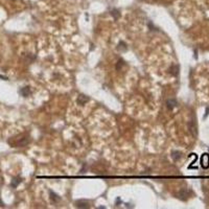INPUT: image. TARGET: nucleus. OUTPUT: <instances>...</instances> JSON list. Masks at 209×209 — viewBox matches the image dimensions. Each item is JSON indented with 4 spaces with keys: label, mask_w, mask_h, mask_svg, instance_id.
<instances>
[{
    "label": "nucleus",
    "mask_w": 209,
    "mask_h": 209,
    "mask_svg": "<svg viewBox=\"0 0 209 209\" xmlns=\"http://www.w3.org/2000/svg\"><path fill=\"white\" fill-rule=\"evenodd\" d=\"M190 194H191V190L187 189V188H183V189H181L179 191V193L177 194V196H178L179 199H181L182 201H186L188 198H189Z\"/></svg>",
    "instance_id": "obj_1"
},
{
    "label": "nucleus",
    "mask_w": 209,
    "mask_h": 209,
    "mask_svg": "<svg viewBox=\"0 0 209 209\" xmlns=\"http://www.w3.org/2000/svg\"><path fill=\"white\" fill-rule=\"evenodd\" d=\"M48 191H49V199H50L51 204H57V203H59V202L61 201V197L59 196V194L55 193L54 191H52L51 189H49Z\"/></svg>",
    "instance_id": "obj_2"
},
{
    "label": "nucleus",
    "mask_w": 209,
    "mask_h": 209,
    "mask_svg": "<svg viewBox=\"0 0 209 209\" xmlns=\"http://www.w3.org/2000/svg\"><path fill=\"white\" fill-rule=\"evenodd\" d=\"M201 165L203 168H208L209 167V155L208 154H203L201 157Z\"/></svg>",
    "instance_id": "obj_3"
},
{
    "label": "nucleus",
    "mask_w": 209,
    "mask_h": 209,
    "mask_svg": "<svg viewBox=\"0 0 209 209\" xmlns=\"http://www.w3.org/2000/svg\"><path fill=\"white\" fill-rule=\"evenodd\" d=\"M177 106H178V101L175 98H169V99L166 100V107H167V109H168V110L175 109Z\"/></svg>",
    "instance_id": "obj_4"
},
{
    "label": "nucleus",
    "mask_w": 209,
    "mask_h": 209,
    "mask_svg": "<svg viewBox=\"0 0 209 209\" xmlns=\"http://www.w3.org/2000/svg\"><path fill=\"white\" fill-rule=\"evenodd\" d=\"M75 206L78 208H82V209H86V208H89L90 205L87 201H84V200H79L75 202Z\"/></svg>",
    "instance_id": "obj_5"
},
{
    "label": "nucleus",
    "mask_w": 209,
    "mask_h": 209,
    "mask_svg": "<svg viewBox=\"0 0 209 209\" xmlns=\"http://www.w3.org/2000/svg\"><path fill=\"white\" fill-rule=\"evenodd\" d=\"M19 93H20V95H22L23 97H27V96H29V94L31 93V91H30V87L26 86V87L21 88V89L19 90Z\"/></svg>",
    "instance_id": "obj_6"
},
{
    "label": "nucleus",
    "mask_w": 209,
    "mask_h": 209,
    "mask_svg": "<svg viewBox=\"0 0 209 209\" xmlns=\"http://www.w3.org/2000/svg\"><path fill=\"white\" fill-rule=\"evenodd\" d=\"M76 101H78L79 104H85L87 101H89V97L86 96V95H84V94H80L79 97H78V99H76Z\"/></svg>",
    "instance_id": "obj_7"
},
{
    "label": "nucleus",
    "mask_w": 209,
    "mask_h": 209,
    "mask_svg": "<svg viewBox=\"0 0 209 209\" xmlns=\"http://www.w3.org/2000/svg\"><path fill=\"white\" fill-rule=\"evenodd\" d=\"M117 50H119V51H127L128 50L127 44H125L123 41H120L119 43H118V45H117Z\"/></svg>",
    "instance_id": "obj_8"
},
{
    "label": "nucleus",
    "mask_w": 209,
    "mask_h": 209,
    "mask_svg": "<svg viewBox=\"0 0 209 209\" xmlns=\"http://www.w3.org/2000/svg\"><path fill=\"white\" fill-rule=\"evenodd\" d=\"M21 182H22V179H21V178H19V177L14 178V179L12 180V182H11V186H12L13 188H16Z\"/></svg>",
    "instance_id": "obj_9"
},
{
    "label": "nucleus",
    "mask_w": 209,
    "mask_h": 209,
    "mask_svg": "<svg viewBox=\"0 0 209 209\" xmlns=\"http://www.w3.org/2000/svg\"><path fill=\"white\" fill-rule=\"evenodd\" d=\"M168 71H169L170 74L177 76V75L179 74V66H178V65H172V66L169 68V70H168Z\"/></svg>",
    "instance_id": "obj_10"
},
{
    "label": "nucleus",
    "mask_w": 209,
    "mask_h": 209,
    "mask_svg": "<svg viewBox=\"0 0 209 209\" xmlns=\"http://www.w3.org/2000/svg\"><path fill=\"white\" fill-rule=\"evenodd\" d=\"M181 156H182V154H181V152L179 151H172L171 152V158L173 161H178V160L181 158Z\"/></svg>",
    "instance_id": "obj_11"
},
{
    "label": "nucleus",
    "mask_w": 209,
    "mask_h": 209,
    "mask_svg": "<svg viewBox=\"0 0 209 209\" xmlns=\"http://www.w3.org/2000/svg\"><path fill=\"white\" fill-rule=\"evenodd\" d=\"M110 14L114 17L115 20H118V19H119V17H120V12L118 11L117 9H112L110 11Z\"/></svg>",
    "instance_id": "obj_12"
},
{
    "label": "nucleus",
    "mask_w": 209,
    "mask_h": 209,
    "mask_svg": "<svg viewBox=\"0 0 209 209\" xmlns=\"http://www.w3.org/2000/svg\"><path fill=\"white\" fill-rule=\"evenodd\" d=\"M123 65H124V61L122 59H120L119 61H118L117 65H116V69L117 70H120V66H123Z\"/></svg>",
    "instance_id": "obj_13"
},
{
    "label": "nucleus",
    "mask_w": 209,
    "mask_h": 209,
    "mask_svg": "<svg viewBox=\"0 0 209 209\" xmlns=\"http://www.w3.org/2000/svg\"><path fill=\"white\" fill-rule=\"evenodd\" d=\"M148 26L150 27V29H151V30H157V28H156V27H155L154 25H153V23L151 22V21H149V23H148Z\"/></svg>",
    "instance_id": "obj_14"
},
{
    "label": "nucleus",
    "mask_w": 209,
    "mask_h": 209,
    "mask_svg": "<svg viewBox=\"0 0 209 209\" xmlns=\"http://www.w3.org/2000/svg\"><path fill=\"white\" fill-rule=\"evenodd\" d=\"M208 112H209V108H207V109H206V113H205V115H204V118H206V117H207Z\"/></svg>",
    "instance_id": "obj_15"
},
{
    "label": "nucleus",
    "mask_w": 209,
    "mask_h": 209,
    "mask_svg": "<svg viewBox=\"0 0 209 209\" xmlns=\"http://www.w3.org/2000/svg\"><path fill=\"white\" fill-rule=\"evenodd\" d=\"M0 78H1V79H3V80H5V81L8 80V78H6V76H2V75H0Z\"/></svg>",
    "instance_id": "obj_16"
},
{
    "label": "nucleus",
    "mask_w": 209,
    "mask_h": 209,
    "mask_svg": "<svg viewBox=\"0 0 209 209\" xmlns=\"http://www.w3.org/2000/svg\"><path fill=\"white\" fill-rule=\"evenodd\" d=\"M3 205H4V204H3L2 202H1V200H0V207H1V206H3Z\"/></svg>",
    "instance_id": "obj_17"
}]
</instances>
